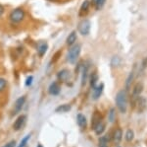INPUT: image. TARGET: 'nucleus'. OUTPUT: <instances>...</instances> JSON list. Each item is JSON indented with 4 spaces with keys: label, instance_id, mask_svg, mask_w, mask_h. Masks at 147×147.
<instances>
[{
    "label": "nucleus",
    "instance_id": "nucleus-1",
    "mask_svg": "<svg viewBox=\"0 0 147 147\" xmlns=\"http://www.w3.org/2000/svg\"><path fill=\"white\" fill-rule=\"evenodd\" d=\"M25 17H26V11L23 8H21V7H18V8H15L10 13L9 20L14 25H18V24L23 22Z\"/></svg>",
    "mask_w": 147,
    "mask_h": 147
},
{
    "label": "nucleus",
    "instance_id": "nucleus-2",
    "mask_svg": "<svg viewBox=\"0 0 147 147\" xmlns=\"http://www.w3.org/2000/svg\"><path fill=\"white\" fill-rule=\"evenodd\" d=\"M116 105L121 113H125L127 109V97L125 90H121L116 96Z\"/></svg>",
    "mask_w": 147,
    "mask_h": 147
},
{
    "label": "nucleus",
    "instance_id": "nucleus-3",
    "mask_svg": "<svg viewBox=\"0 0 147 147\" xmlns=\"http://www.w3.org/2000/svg\"><path fill=\"white\" fill-rule=\"evenodd\" d=\"M80 49H82V46L78 44H75L71 46V49H69L68 54H67V59L68 62L71 63V64H75L77 62L78 58L80 56Z\"/></svg>",
    "mask_w": 147,
    "mask_h": 147
},
{
    "label": "nucleus",
    "instance_id": "nucleus-4",
    "mask_svg": "<svg viewBox=\"0 0 147 147\" xmlns=\"http://www.w3.org/2000/svg\"><path fill=\"white\" fill-rule=\"evenodd\" d=\"M79 32L80 33V35L82 36H86L89 34V31H90V22L88 20H84L79 24Z\"/></svg>",
    "mask_w": 147,
    "mask_h": 147
},
{
    "label": "nucleus",
    "instance_id": "nucleus-5",
    "mask_svg": "<svg viewBox=\"0 0 147 147\" xmlns=\"http://www.w3.org/2000/svg\"><path fill=\"white\" fill-rule=\"evenodd\" d=\"M26 122H27V117L25 115H22L20 117H18L17 120H15L13 124V129L15 130H20L23 129V126L25 125Z\"/></svg>",
    "mask_w": 147,
    "mask_h": 147
},
{
    "label": "nucleus",
    "instance_id": "nucleus-6",
    "mask_svg": "<svg viewBox=\"0 0 147 147\" xmlns=\"http://www.w3.org/2000/svg\"><path fill=\"white\" fill-rule=\"evenodd\" d=\"M60 91H61V87L59 85V83L57 82H53L48 88V93L52 95V96H57V95L60 93Z\"/></svg>",
    "mask_w": 147,
    "mask_h": 147
},
{
    "label": "nucleus",
    "instance_id": "nucleus-7",
    "mask_svg": "<svg viewBox=\"0 0 147 147\" xmlns=\"http://www.w3.org/2000/svg\"><path fill=\"white\" fill-rule=\"evenodd\" d=\"M57 78L60 82H65L70 78V71L67 69H63L59 71L58 74H57Z\"/></svg>",
    "mask_w": 147,
    "mask_h": 147
},
{
    "label": "nucleus",
    "instance_id": "nucleus-8",
    "mask_svg": "<svg viewBox=\"0 0 147 147\" xmlns=\"http://www.w3.org/2000/svg\"><path fill=\"white\" fill-rule=\"evenodd\" d=\"M25 102H26V97L25 96H22V97H20L19 99H17V101H16V103H15V106H14V111H15L14 113H19V112H20V111L22 110Z\"/></svg>",
    "mask_w": 147,
    "mask_h": 147
},
{
    "label": "nucleus",
    "instance_id": "nucleus-9",
    "mask_svg": "<svg viewBox=\"0 0 147 147\" xmlns=\"http://www.w3.org/2000/svg\"><path fill=\"white\" fill-rule=\"evenodd\" d=\"M103 88H104V85L102 84V83H100L99 85H96V86L94 87V92H93V94H92L93 100H97V99L101 96L102 92H103Z\"/></svg>",
    "mask_w": 147,
    "mask_h": 147
},
{
    "label": "nucleus",
    "instance_id": "nucleus-10",
    "mask_svg": "<svg viewBox=\"0 0 147 147\" xmlns=\"http://www.w3.org/2000/svg\"><path fill=\"white\" fill-rule=\"evenodd\" d=\"M105 127H106V124H104L102 120H99L98 122H96L95 124L93 125V129H94V131H95L96 134H101L104 132V130H105Z\"/></svg>",
    "mask_w": 147,
    "mask_h": 147
},
{
    "label": "nucleus",
    "instance_id": "nucleus-11",
    "mask_svg": "<svg viewBox=\"0 0 147 147\" xmlns=\"http://www.w3.org/2000/svg\"><path fill=\"white\" fill-rule=\"evenodd\" d=\"M89 6H90V2L88 0H84L82 2V6H80V16H84L85 14L88 12L89 10Z\"/></svg>",
    "mask_w": 147,
    "mask_h": 147
},
{
    "label": "nucleus",
    "instance_id": "nucleus-12",
    "mask_svg": "<svg viewBox=\"0 0 147 147\" xmlns=\"http://www.w3.org/2000/svg\"><path fill=\"white\" fill-rule=\"evenodd\" d=\"M48 49V44L46 42H40L37 46V53H38L39 56H43L45 53Z\"/></svg>",
    "mask_w": 147,
    "mask_h": 147
},
{
    "label": "nucleus",
    "instance_id": "nucleus-13",
    "mask_svg": "<svg viewBox=\"0 0 147 147\" xmlns=\"http://www.w3.org/2000/svg\"><path fill=\"white\" fill-rule=\"evenodd\" d=\"M77 122H78V124H79V126L80 129H84L85 126H86V118L84 115H82V113H79L77 117Z\"/></svg>",
    "mask_w": 147,
    "mask_h": 147
},
{
    "label": "nucleus",
    "instance_id": "nucleus-14",
    "mask_svg": "<svg viewBox=\"0 0 147 147\" xmlns=\"http://www.w3.org/2000/svg\"><path fill=\"white\" fill-rule=\"evenodd\" d=\"M76 41H77V33L74 31V32H72L70 35H69V37L67 38V41H66V42H67L68 46H72L73 44H75Z\"/></svg>",
    "mask_w": 147,
    "mask_h": 147
},
{
    "label": "nucleus",
    "instance_id": "nucleus-15",
    "mask_svg": "<svg viewBox=\"0 0 147 147\" xmlns=\"http://www.w3.org/2000/svg\"><path fill=\"white\" fill-rule=\"evenodd\" d=\"M113 139L115 143H119L122 139V130L121 129H116L115 132H114V135H113Z\"/></svg>",
    "mask_w": 147,
    "mask_h": 147
},
{
    "label": "nucleus",
    "instance_id": "nucleus-16",
    "mask_svg": "<svg viewBox=\"0 0 147 147\" xmlns=\"http://www.w3.org/2000/svg\"><path fill=\"white\" fill-rule=\"evenodd\" d=\"M71 110V106L70 105H61L55 110L56 113H67Z\"/></svg>",
    "mask_w": 147,
    "mask_h": 147
},
{
    "label": "nucleus",
    "instance_id": "nucleus-17",
    "mask_svg": "<svg viewBox=\"0 0 147 147\" xmlns=\"http://www.w3.org/2000/svg\"><path fill=\"white\" fill-rule=\"evenodd\" d=\"M98 81V76H97L96 73H92L90 75V77H89V84H90L91 87H95L96 86V83Z\"/></svg>",
    "mask_w": 147,
    "mask_h": 147
},
{
    "label": "nucleus",
    "instance_id": "nucleus-18",
    "mask_svg": "<svg viewBox=\"0 0 147 147\" xmlns=\"http://www.w3.org/2000/svg\"><path fill=\"white\" fill-rule=\"evenodd\" d=\"M99 147H109V139L107 136L101 137L99 139Z\"/></svg>",
    "mask_w": 147,
    "mask_h": 147
},
{
    "label": "nucleus",
    "instance_id": "nucleus-19",
    "mask_svg": "<svg viewBox=\"0 0 147 147\" xmlns=\"http://www.w3.org/2000/svg\"><path fill=\"white\" fill-rule=\"evenodd\" d=\"M30 136H32V134H30V133H28V135H26V136L22 139V141H21V143L18 145V147H26V145L28 144V140H30Z\"/></svg>",
    "mask_w": 147,
    "mask_h": 147
},
{
    "label": "nucleus",
    "instance_id": "nucleus-20",
    "mask_svg": "<svg viewBox=\"0 0 147 147\" xmlns=\"http://www.w3.org/2000/svg\"><path fill=\"white\" fill-rule=\"evenodd\" d=\"M120 63H121V58L117 55L114 56V57L112 58V60H111V65H112V67H114V68L117 67Z\"/></svg>",
    "mask_w": 147,
    "mask_h": 147
},
{
    "label": "nucleus",
    "instance_id": "nucleus-21",
    "mask_svg": "<svg viewBox=\"0 0 147 147\" xmlns=\"http://www.w3.org/2000/svg\"><path fill=\"white\" fill-rule=\"evenodd\" d=\"M86 80H87V67L84 66V70H82V86H84L85 83H86Z\"/></svg>",
    "mask_w": 147,
    "mask_h": 147
},
{
    "label": "nucleus",
    "instance_id": "nucleus-22",
    "mask_svg": "<svg viewBox=\"0 0 147 147\" xmlns=\"http://www.w3.org/2000/svg\"><path fill=\"white\" fill-rule=\"evenodd\" d=\"M134 133L131 129H129L125 133V140L127 141H131L134 139Z\"/></svg>",
    "mask_w": 147,
    "mask_h": 147
},
{
    "label": "nucleus",
    "instance_id": "nucleus-23",
    "mask_svg": "<svg viewBox=\"0 0 147 147\" xmlns=\"http://www.w3.org/2000/svg\"><path fill=\"white\" fill-rule=\"evenodd\" d=\"M115 118H116V113H115V110L114 109H111L109 111V115H108V118H109V122H113L115 120Z\"/></svg>",
    "mask_w": 147,
    "mask_h": 147
},
{
    "label": "nucleus",
    "instance_id": "nucleus-24",
    "mask_svg": "<svg viewBox=\"0 0 147 147\" xmlns=\"http://www.w3.org/2000/svg\"><path fill=\"white\" fill-rule=\"evenodd\" d=\"M141 91H142V85L141 84H137L136 86L134 87V96H138V95L141 93Z\"/></svg>",
    "mask_w": 147,
    "mask_h": 147
},
{
    "label": "nucleus",
    "instance_id": "nucleus-25",
    "mask_svg": "<svg viewBox=\"0 0 147 147\" xmlns=\"http://www.w3.org/2000/svg\"><path fill=\"white\" fill-rule=\"evenodd\" d=\"M132 80H134V72L130 73V74L129 75V77H127V81H125V86H127V89L129 88V86H130V84H131Z\"/></svg>",
    "mask_w": 147,
    "mask_h": 147
},
{
    "label": "nucleus",
    "instance_id": "nucleus-26",
    "mask_svg": "<svg viewBox=\"0 0 147 147\" xmlns=\"http://www.w3.org/2000/svg\"><path fill=\"white\" fill-rule=\"evenodd\" d=\"M7 86V81L4 78H0V92L4 91Z\"/></svg>",
    "mask_w": 147,
    "mask_h": 147
},
{
    "label": "nucleus",
    "instance_id": "nucleus-27",
    "mask_svg": "<svg viewBox=\"0 0 147 147\" xmlns=\"http://www.w3.org/2000/svg\"><path fill=\"white\" fill-rule=\"evenodd\" d=\"M32 82H34V76H32V75L28 76L25 80V84H26V86H28V87L32 86Z\"/></svg>",
    "mask_w": 147,
    "mask_h": 147
},
{
    "label": "nucleus",
    "instance_id": "nucleus-28",
    "mask_svg": "<svg viewBox=\"0 0 147 147\" xmlns=\"http://www.w3.org/2000/svg\"><path fill=\"white\" fill-rule=\"evenodd\" d=\"M106 0H97L96 4H95V7L97 9H101L102 7L104 6V4H105Z\"/></svg>",
    "mask_w": 147,
    "mask_h": 147
},
{
    "label": "nucleus",
    "instance_id": "nucleus-29",
    "mask_svg": "<svg viewBox=\"0 0 147 147\" xmlns=\"http://www.w3.org/2000/svg\"><path fill=\"white\" fill-rule=\"evenodd\" d=\"M2 147H16V141L15 140H12L10 142H8V143H6L4 146Z\"/></svg>",
    "mask_w": 147,
    "mask_h": 147
},
{
    "label": "nucleus",
    "instance_id": "nucleus-30",
    "mask_svg": "<svg viewBox=\"0 0 147 147\" xmlns=\"http://www.w3.org/2000/svg\"><path fill=\"white\" fill-rule=\"evenodd\" d=\"M4 11H5V9H4V6L0 4V17H1V16L3 15Z\"/></svg>",
    "mask_w": 147,
    "mask_h": 147
},
{
    "label": "nucleus",
    "instance_id": "nucleus-31",
    "mask_svg": "<svg viewBox=\"0 0 147 147\" xmlns=\"http://www.w3.org/2000/svg\"><path fill=\"white\" fill-rule=\"evenodd\" d=\"M92 2H93V4H94V5H95L96 2H97V0H92Z\"/></svg>",
    "mask_w": 147,
    "mask_h": 147
},
{
    "label": "nucleus",
    "instance_id": "nucleus-32",
    "mask_svg": "<svg viewBox=\"0 0 147 147\" xmlns=\"http://www.w3.org/2000/svg\"><path fill=\"white\" fill-rule=\"evenodd\" d=\"M37 147H43V146H42V145H40V144H38V146H37Z\"/></svg>",
    "mask_w": 147,
    "mask_h": 147
},
{
    "label": "nucleus",
    "instance_id": "nucleus-33",
    "mask_svg": "<svg viewBox=\"0 0 147 147\" xmlns=\"http://www.w3.org/2000/svg\"><path fill=\"white\" fill-rule=\"evenodd\" d=\"M119 147H120V146H119Z\"/></svg>",
    "mask_w": 147,
    "mask_h": 147
}]
</instances>
